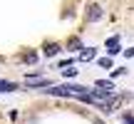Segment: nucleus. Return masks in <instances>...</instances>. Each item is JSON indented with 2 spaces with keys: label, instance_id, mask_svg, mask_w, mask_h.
<instances>
[{
  "label": "nucleus",
  "instance_id": "obj_1",
  "mask_svg": "<svg viewBox=\"0 0 134 124\" xmlns=\"http://www.w3.org/2000/svg\"><path fill=\"white\" fill-rule=\"evenodd\" d=\"M47 94H55V97H77V94H87L90 87H82V84H60V87H50L45 89Z\"/></svg>",
  "mask_w": 134,
  "mask_h": 124
},
{
  "label": "nucleus",
  "instance_id": "obj_2",
  "mask_svg": "<svg viewBox=\"0 0 134 124\" xmlns=\"http://www.w3.org/2000/svg\"><path fill=\"white\" fill-rule=\"evenodd\" d=\"M99 18H102V8H99V5H90V8H87V20L97 22Z\"/></svg>",
  "mask_w": 134,
  "mask_h": 124
},
{
  "label": "nucleus",
  "instance_id": "obj_3",
  "mask_svg": "<svg viewBox=\"0 0 134 124\" xmlns=\"http://www.w3.org/2000/svg\"><path fill=\"white\" fill-rule=\"evenodd\" d=\"M107 47H109V50H107L109 55H117V52H119V37H112V40H107Z\"/></svg>",
  "mask_w": 134,
  "mask_h": 124
},
{
  "label": "nucleus",
  "instance_id": "obj_4",
  "mask_svg": "<svg viewBox=\"0 0 134 124\" xmlns=\"http://www.w3.org/2000/svg\"><path fill=\"white\" fill-rule=\"evenodd\" d=\"M57 52H60V45H55V42L45 45V55H47V57H55Z\"/></svg>",
  "mask_w": 134,
  "mask_h": 124
},
{
  "label": "nucleus",
  "instance_id": "obj_5",
  "mask_svg": "<svg viewBox=\"0 0 134 124\" xmlns=\"http://www.w3.org/2000/svg\"><path fill=\"white\" fill-rule=\"evenodd\" d=\"M18 89V84L15 82H5V80H0V92H15Z\"/></svg>",
  "mask_w": 134,
  "mask_h": 124
},
{
  "label": "nucleus",
  "instance_id": "obj_6",
  "mask_svg": "<svg viewBox=\"0 0 134 124\" xmlns=\"http://www.w3.org/2000/svg\"><path fill=\"white\" fill-rule=\"evenodd\" d=\"M27 84L30 87H50V80H40L37 77V80H27Z\"/></svg>",
  "mask_w": 134,
  "mask_h": 124
},
{
  "label": "nucleus",
  "instance_id": "obj_7",
  "mask_svg": "<svg viewBox=\"0 0 134 124\" xmlns=\"http://www.w3.org/2000/svg\"><path fill=\"white\" fill-rule=\"evenodd\" d=\"M94 55H97V52H94V47H87L85 52H82V60H85V62H87V60H94Z\"/></svg>",
  "mask_w": 134,
  "mask_h": 124
},
{
  "label": "nucleus",
  "instance_id": "obj_8",
  "mask_svg": "<svg viewBox=\"0 0 134 124\" xmlns=\"http://www.w3.org/2000/svg\"><path fill=\"white\" fill-rule=\"evenodd\" d=\"M97 87H109V89H114V82L112 80H97Z\"/></svg>",
  "mask_w": 134,
  "mask_h": 124
},
{
  "label": "nucleus",
  "instance_id": "obj_9",
  "mask_svg": "<svg viewBox=\"0 0 134 124\" xmlns=\"http://www.w3.org/2000/svg\"><path fill=\"white\" fill-rule=\"evenodd\" d=\"M25 62H37V55H35V52H27V55H25Z\"/></svg>",
  "mask_w": 134,
  "mask_h": 124
},
{
  "label": "nucleus",
  "instance_id": "obj_10",
  "mask_svg": "<svg viewBox=\"0 0 134 124\" xmlns=\"http://www.w3.org/2000/svg\"><path fill=\"white\" fill-rule=\"evenodd\" d=\"M72 47L80 50V40H77V37H75V40H70V50H72Z\"/></svg>",
  "mask_w": 134,
  "mask_h": 124
},
{
  "label": "nucleus",
  "instance_id": "obj_11",
  "mask_svg": "<svg viewBox=\"0 0 134 124\" xmlns=\"http://www.w3.org/2000/svg\"><path fill=\"white\" fill-rule=\"evenodd\" d=\"M124 55H127V57H134V47L132 50H124Z\"/></svg>",
  "mask_w": 134,
  "mask_h": 124
},
{
  "label": "nucleus",
  "instance_id": "obj_12",
  "mask_svg": "<svg viewBox=\"0 0 134 124\" xmlns=\"http://www.w3.org/2000/svg\"><path fill=\"white\" fill-rule=\"evenodd\" d=\"M94 124H104V122H102V119H94Z\"/></svg>",
  "mask_w": 134,
  "mask_h": 124
}]
</instances>
